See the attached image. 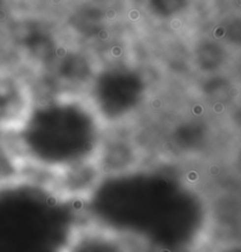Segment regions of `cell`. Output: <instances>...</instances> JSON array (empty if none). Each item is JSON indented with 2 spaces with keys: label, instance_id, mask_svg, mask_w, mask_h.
I'll use <instances>...</instances> for the list:
<instances>
[{
  "label": "cell",
  "instance_id": "obj_2",
  "mask_svg": "<svg viewBox=\"0 0 241 252\" xmlns=\"http://www.w3.org/2000/svg\"><path fill=\"white\" fill-rule=\"evenodd\" d=\"M53 188L64 198H84L92 193L102 177L94 157L53 170Z\"/></svg>",
  "mask_w": 241,
  "mask_h": 252
},
{
  "label": "cell",
  "instance_id": "obj_1",
  "mask_svg": "<svg viewBox=\"0 0 241 252\" xmlns=\"http://www.w3.org/2000/svg\"><path fill=\"white\" fill-rule=\"evenodd\" d=\"M60 252H133L127 239L110 227L81 223L72 229Z\"/></svg>",
  "mask_w": 241,
  "mask_h": 252
},
{
  "label": "cell",
  "instance_id": "obj_6",
  "mask_svg": "<svg viewBox=\"0 0 241 252\" xmlns=\"http://www.w3.org/2000/svg\"><path fill=\"white\" fill-rule=\"evenodd\" d=\"M0 11H1V2H0Z\"/></svg>",
  "mask_w": 241,
  "mask_h": 252
},
{
  "label": "cell",
  "instance_id": "obj_3",
  "mask_svg": "<svg viewBox=\"0 0 241 252\" xmlns=\"http://www.w3.org/2000/svg\"><path fill=\"white\" fill-rule=\"evenodd\" d=\"M93 157L101 175H120L139 163V150L125 137H108L96 145Z\"/></svg>",
  "mask_w": 241,
  "mask_h": 252
},
{
  "label": "cell",
  "instance_id": "obj_4",
  "mask_svg": "<svg viewBox=\"0 0 241 252\" xmlns=\"http://www.w3.org/2000/svg\"><path fill=\"white\" fill-rule=\"evenodd\" d=\"M29 98L22 84L0 78V128H22L29 117Z\"/></svg>",
  "mask_w": 241,
  "mask_h": 252
},
{
  "label": "cell",
  "instance_id": "obj_5",
  "mask_svg": "<svg viewBox=\"0 0 241 252\" xmlns=\"http://www.w3.org/2000/svg\"><path fill=\"white\" fill-rule=\"evenodd\" d=\"M19 173L18 159L7 149L0 146V184L16 178Z\"/></svg>",
  "mask_w": 241,
  "mask_h": 252
}]
</instances>
